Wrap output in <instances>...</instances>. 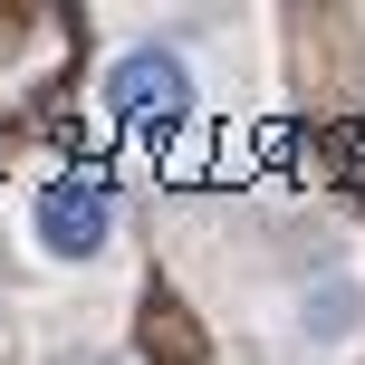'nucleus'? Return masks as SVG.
Returning <instances> with one entry per match:
<instances>
[{
	"label": "nucleus",
	"instance_id": "f257e3e1",
	"mask_svg": "<svg viewBox=\"0 0 365 365\" xmlns=\"http://www.w3.org/2000/svg\"><path fill=\"white\" fill-rule=\"evenodd\" d=\"M212 19H164V29H125L106 58H96V106H106L115 135L135 145H182L192 115L212 106Z\"/></svg>",
	"mask_w": 365,
	"mask_h": 365
},
{
	"label": "nucleus",
	"instance_id": "f03ea898",
	"mask_svg": "<svg viewBox=\"0 0 365 365\" xmlns=\"http://www.w3.org/2000/svg\"><path fill=\"white\" fill-rule=\"evenodd\" d=\"M259 336L269 346H289L298 365H346L365 356V250L346 231L327 240V250H298L289 279L269 289V308H259Z\"/></svg>",
	"mask_w": 365,
	"mask_h": 365
},
{
	"label": "nucleus",
	"instance_id": "7ed1b4c3",
	"mask_svg": "<svg viewBox=\"0 0 365 365\" xmlns=\"http://www.w3.org/2000/svg\"><path fill=\"white\" fill-rule=\"evenodd\" d=\"M125 192H115V173L96 164H38L19 182V250L38 259V269H115L125 259Z\"/></svg>",
	"mask_w": 365,
	"mask_h": 365
},
{
	"label": "nucleus",
	"instance_id": "20e7f679",
	"mask_svg": "<svg viewBox=\"0 0 365 365\" xmlns=\"http://www.w3.org/2000/svg\"><path fill=\"white\" fill-rule=\"evenodd\" d=\"M106 365H125V356H106Z\"/></svg>",
	"mask_w": 365,
	"mask_h": 365
}]
</instances>
